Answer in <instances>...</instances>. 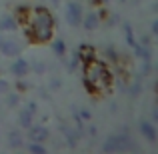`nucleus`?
<instances>
[{"mask_svg":"<svg viewBox=\"0 0 158 154\" xmlns=\"http://www.w3.org/2000/svg\"><path fill=\"white\" fill-rule=\"evenodd\" d=\"M6 88H8V82L0 80V92H6Z\"/></svg>","mask_w":158,"mask_h":154,"instance_id":"nucleus-20","label":"nucleus"},{"mask_svg":"<svg viewBox=\"0 0 158 154\" xmlns=\"http://www.w3.org/2000/svg\"><path fill=\"white\" fill-rule=\"evenodd\" d=\"M106 52H108V56H110V58H112V60H118V56H116V52H114V48H108V50H106Z\"/></svg>","mask_w":158,"mask_h":154,"instance_id":"nucleus-18","label":"nucleus"},{"mask_svg":"<svg viewBox=\"0 0 158 154\" xmlns=\"http://www.w3.org/2000/svg\"><path fill=\"white\" fill-rule=\"evenodd\" d=\"M16 28V20L12 16H4L0 18V30H14Z\"/></svg>","mask_w":158,"mask_h":154,"instance_id":"nucleus-12","label":"nucleus"},{"mask_svg":"<svg viewBox=\"0 0 158 154\" xmlns=\"http://www.w3.org/2000/svg\"><path fill=\"white\" fill-rule=\"evenodd\" d=\"M80 116H82V118H84V120H90V114H88V112H86V110H80Z\"/></svg>","mask_w":158,"mask_h":154,"instance_id":"nucleus-21","label":"nucleus"},{"mask_svg":"<svg viewBox=\"0 0 158 154\" xmlns=\"http://www.w3.org/2000/svg\"><path fill=\"white\" fill-rule=\"evenodd\" d=\"M0 44H2V38H0Z\"/></svg>","mask_w":158,"mask_h":154,"instance_id":"nucleus-24","label":"nucleus"},{"mask_svg":"<svg viewBox=\"0 0 158 154\" xmlns=\"http://www.w3.org/2000/svg\"><path fill=\"white\" fill-rule=\"evenodd\" d=\"M86 68V74L84 76L88 78L90 82H92L94 88H106L108 84L112 82V74L108 72V68L104 64H96V62H90L88 66H84Z\"/></svg>","mask_w":158,"mask_h":154,"instance_id":"nucleus-2","label":"nucleus"},{"mask_svg":"<svg viewBox=\"0 0 158 154\" xmlns=\"http://www.w3.org/2000/svg\"><path fill=\"white\" fill-rule=\"evenodd\" d=\"M136 54H138L140 60H150V50L146 48V44H140V46H136Z\"/></svg>","mask_w":158,"mask_h":154,"instance_id":"nucleus-13","label":"nucleus"},{"mask_svg":"<svg viewBox=\"0 0 158 154\" xmlns=\"http://www.w3.org/2000/svg\"><path fill=\"white\" fill-rule=\"evenodd\" d=\"M30 152H34V154H42V152H46L42 148V142H30Z\"/></svg>","mask_w":158,"mask_h":154,"instance_id":"nucleus-16","label":"nucleus"},{"mask_svg":"<svg viewBox=\"0 0 158 154\" xmlns=\"http://www.w3.org/2000/svg\"><path fill=\"white\" fill-rule=\"evenodd\" d=\"M30 26L26 28V36L32 40V42H46V40H52V32H54V20L52 14L42 6H36L32 10V18Z\"/></svg>","mask_w":158,"mask_h":154,"instance_id":"nucleus-1","label":"nucleus"},{"mask_svg":"<svg viewBox=\"0 0 158 154\" xmlns=\"http://www.w3.org/2000/svg\"><path fill=\"white\" fill-rule=\"evenodd\" d=\"M30 72V64H28L24 58H16L14 62H12V74L14 76H24V74Z\"/></svg>","mask_w":158,"mask_h":154,"instance_id":"nucleus-8","label":"nucleus"},{"mask_svg":"<svg viewBox=\"0 0 158 154\" xmlns=\"http://www.w3.org/2000/svg\"><path fill=\"white\" fill-rule=\"evenodd\" d=\"M18 94H8V98H6V102H8V106H18Z\"/></svg>","mask_w":158,"mask_h":154,"instance_id":"nucleus-17","label":"nucleus"},{"mask_svg":"<svg viewBox=\"0 0 158 154\" xmlns=\"http://www.w3.org/2000/svg\"><path fill=\"white\" fill-rule=\"evenodd\" d=\"M152 32H154V34L158 32V22H152Z\"/></svg>","mask_w":158,"mask_h":154,"instance_id":"nucleus-22","label":"nucleus"},{"mask_svg":"<svg viewBox=\"0 0 158 154\" xmlns=\"http://www.w3.org/2000/svg\"><path fill=\"white\" fill-rule=\"evenodd\" d=\"M138 128H140L142 136L148 140V142H156V128H154V124H152V122H148V120H140Z\"/></svg>","mask_w":158,"mask_h":154,"instance_id":"nucleus-6","label":"nucleus"},{"mask_svg":"<svg viewBox=\"0 0 158 154\" xmlns=\"http://www.w3.org/2000/svg\"><path fill=\"white\" fill-rule=\"evenodd\" d=\"M32 112H28V110H22L20 112V116H18V122H20V126H24V128H28V126H32Z\"/></svg>","mask_w":158,"mask_h":154,"instance_id":"nucleus-11","label":"nucleus"},{"mask_svg":"<svg viewBox=\"0 0 158 154\" xmlns=\"http://www.w3.org/2000/svg\"><path fill=\"white\" fill-rule=\"evenodd\" d=\"M52 2H54V4H58V2H60V0H52Z\"/></svg>","mask_w":158,"mask_h":154,"instance_id":"nucleus-23","label":"nucleus"},{"mask_svg":"<svg viewBox=\"0 0 158 154\" xmlns=\"http://www.w3.org/2000/svg\"><path fill=\"white\" fill-rule=\"evenodd\" d=\"M98 22H100V18H98V14H94V12H90V14H86L84 18H82L80 24H84L86 30H94V28L98 26Z\"/></svg>","mask_w":158,"mask_h":154,"instance_id":"nucleus-9","label":"nucleus"},{"mask_svg":"<svg viewBox=\"0 0 158 154\" xmlns=\"http://www.w3.org/2000/svg\"><path fill=\"white\" fill-rule=\"evenodd\" d=\"M66 20L70 22V26H78L82 22V6L76 2H70L66 8Z\"/></svg>","mask_w":158,"mask_h":154,"instance_id":"nucleus-4","label":"nucleus"},{"mask_svg":"<svg viewBox=\"0 0 158 154\" xmlns=\"http://www.w3.org/2000/svg\"><path fill=\"white\" fill-rule=\"evenodd\" d=\"M52 50L58 54V56H64V52H66V44L62 42V40H54L52 42Z\"/></svg>","mask_w":158,"mask_h":154,"instance_id":"nucleus-14","label":"nucleus"},{"mask_svg":"<svg viewBox=\"0 0 158 154\" xmlns=\"http://www.w3.org/2000/svg\"><path fill=\"white\" fill-rule=\"evenodd\" d=\"M26 110H28V112H32V114H34V112H36V104H34V102H28Z\"/></svg>","mask_w":158,"mask_h":154,"instance_id":"nucleus-19","label":"nucleus"},{"mask_svg":"<svg viewBox=\"0 0 158 154\" xmlns=\"http://www.w3.org/2000/svg\"><path fill=\"white\" fill-rule=\"evenodd\" d=\"M8 142H10V146L18 148L20 144H22V138H20L18 132H10V134H8Z\"/></svg>","mask_w":158,"mask_h":154,"instance_id":"nucleus-15","label":"nucleus"},{"mask_svg":"<svg viewBox=\"0 0 158 154\" xmlns=\"http://www.w3.org/2000/svg\"><path fill=\"white\" fill-rule=\"evenodd\" d=\"M28 18H30V8H28V6H18L14 20H16V22H26Z\"/></svg>","mask_w":158,"mask_h":154,"instance_id":"nucleus-10","label":"nucleus"},{"mask_svg":"<svg viewBox=\"0 0 158 154\" xmlns=\"http://www.w3.org/2000/svg\"><path fill=\"white\" fill-rule=\"evenodd\" d=\"M104 152H120V150H136V144L128 136H110L102 146Z\"/></svg>","mask_w":158,"mask_h":154,"instance_id":"nucleus-3","label":"nucleus"},{"mask_svg":"<svg viewBox=\"0 0 158 154\" xmlns=\"http://www.w3.org/2000/svg\"><path fill=\"white\" fill-rule=\"evenodd\" d=\"M30 132V142H46L48 138V130L44 126H28Z\"/></svg>","mask_w":158,"mask_h":154,"instance_id":"nucleus-7","label":"nucleus"},{"mask_svg":"<svg viewBox=\"0 0 158 154\" xmlns=\"http://www.w3.org/2000/svg\"><path fill=\"white\" fill-rule=\"evenodd\" d=\"M0 52H2L4 56H20L22 48H20V44H16L14 40H2V44H0Z\"/></svg>","mask_w":158,"mask_h":154,"instance_id":"nucleus-5","label":"nucleus"}]
</instances>
